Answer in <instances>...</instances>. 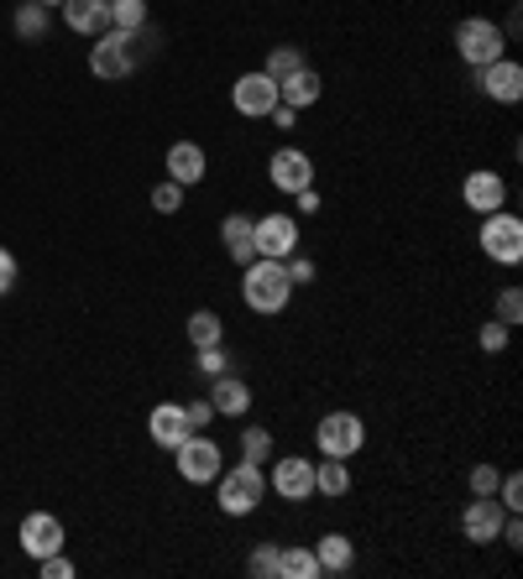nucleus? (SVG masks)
I'll return each instance as SVG.
<instances>
[{
	"mask_svg": "<svg viewBox=\"0 0 523 579\" xmlns=\"http://www.w3.org/2000/svg\"><path fill=\"white\" fill-rule=\"evenodd\" d=\"M152 209H157V215H178V209H184V183H173V178L157 183V188H152Z\"/></svg>",
	"mask_w": 523,
	"mask_h": 579,
	"instance_id": "nucleus-31",
	"label": "nucleus"
},
{
	"mask_svg": "<svg viewBox=\"0 0 523 579\" xmlns=\"http://www.w3.org/2000/svg\"><path fill=\"white\" fill-rule=\"evenodd\" d=\"M11 27H17L21 42H42V37H48V6H42V0H27V6H17Z\"/></svg>",
	"mask_w": 523,
	"mask_h": 579,
	"instance_id": "nucleus-24",
	"label": "nucleus"
},
{
	"mask_svg": "<svg viewBox=\"0 0 523 579\" xmlns=\"http://www.w3.org/2000/svg\"><path fill=\"white\" fill-rule=\"evenodd\" d=\"M315 490H319V496H330V502H336V496H346V490H351V465L325 454V459L315 465Z\"/></svg>",
	"mask_w": 523,
	"mask_h": 579,
	"instance_id": "nucleus-23",
	"label": "nucleus"
},
{
	"mask_svg": "<svg viewBox=\"0 0 523 579\" xmlns=\"http://www.w3.org/2000/svg\"><path fill=\"white\" fill-rule=\"evenodd\" d=\"M498 502H503V511H523V475H503L498 480Z\"/></svg>",
	"mask_w": 523,
	"mask_h": 579,
	"instance_id": "nucleus-35",
	"label": "nucleus"
},
{
	"mask_svg": "<svg viewBox=\"0 0 523 579\" xmlns=\"http://www.w3.org/2000/svg\"><path fill=\"white\" fill-rule=\"evenodd\" d=\"M209 407H215V417H246L252 413V386L236 371L209 376Z\"/></svg>",
	"mask_w": 523,
	"mask_h": 579,
	"instance_id": "nucleus-17",
	"label": "nucleus"
},
{
	"mask_svg": "<svg viewBox=\"0 0 523 579\" xmlns=\"http://www.w3.org/2000/svg\"><path fill=\"white\" fill-rule=\"evenodd\" d=\"M476 84H482L486 100H498V105H519V100H523V63L498 58V63L476 69Z\"/></svg>",
	"mask_w": 523,
	"mask_h": 579,
	"instance_id": "nucleus-13",
	"label": "nucleus"
},
{
	"mask_svg": "<svg viewBox=\"0 0 523 579\" xmlns=\"http://www.w3.org/2000/svg\"><path fill=\"white\" fill-rule=\"evenodd\" d=\"M42 6H48V11H53V6H63V0H42Z\"/></svg>",
	"mask_w": 523,
	"mask_h": 579,
	"instance_id": "nucleus-43",
	"label": "nucleus"
},
{
	"mask_svg": "<svg viewBox=\"0 0 523 579\" xmlns=\"http://www.w3.org/2000/svg\"><path fill=\"white\" fill-rule=\"evenodd\" d=\"M278 100H283L288 110H309V105H319V100H325V79H319V73L309 69V63H304L299 73H288V79L278 84Z\"/></svg>",
	"mask_w": 523,
	"mask_h": 579,
	"instance_id": "nucleus-19",
	"label": "nucleus"
},
{
	"mask_svg": "<svg viewBox=\"0 0 523 579\" xmlns=\"http://www.w3.org/2000/svg\"><path fill=\"white\" fill-rule=\"evenodd\" d=\"M221 246L236 267H252L257 261V240H252V219L246 215H225L221 219Z\"/></svg>",
	"mask_w": 523,
	"mask_h": 579,
	"instance_id": "nucleus-20",
	"label": "nucleus"
},
{
	"mask_svg": "<svg viewBox=\"0 0 523 579\" xmlns=\"http://www.w3.org/2000/svg\"><path fill=\"white\" fill-rule=\"evenodd\" d=\"M242 459L267 465V459H273V434H267V428H242Z\"/></svg>",
	"mask_w": 523,
	"mask_h": 579,
	"instance_id": "nucleus-30",
	"label": "nucleus"
},
{
	"mask_svg": "<svg viewBox=\"0 0 523 579\" xmlns=\"http://www.w3.org/2000/svg\"><path fill=\"white\" fill-rule=\"evenodd\" d=\"M63 21H69V32H79V37L111 32V11H105V0H63Z\"/></svg>",
	"mask_w": 523,
	"mask_h": 579,
	"instance_id": "nucleus-21",
	"label": "nucleus"
},
{
	"mask_svg": "<svg viewBox=\"0 0 523 579\" xmlns=\"http://www.w3.org/2000/svg\"><path fill=\"white\" fill-rule=\"evenodd\" d=\"M461 199H466V209H476V215H492V209L507 204V183L498 178L492 167H476V173H466V183H461Z\"/></svg>",
	"mask_w": 523,
	"mask_h": 579,
	"instance_id": "nucleus-16",
	"label": "nucleus"
},
{
	"mask_svg": "<svg viewBox=\"0 0 523 579\" xmlns=\"http://www.w3.org/2000/svg\"><path fill=\"white\" fill-rule=\"evenodd\" d=\"M131 69H136V53H131V32H100V42L90 48V73H94V79L115 84V79H126Z\"/></svg>",
	"mask_w": 523,
	"mask_h": 579,
	"instance_id": "nucleus-9",
	"label": "nucleus"
},
{
	"mask_svg": "<svg viewBox=\"0 0 523 579\" xmlns=\"http://www.w3.org/2000/svg\"><path fill=\"white\" fill-rule=\"evenodd\" d=\"M476 344H482L486 355H498V350H507V324H498V319H486L482 334H476Z\"/></svg>",
	"mask_w": 523,
	"mask_h": 579,
	"instance_id": "nucleus-36",
	"label": "nucleus"
},
{
	"mask_svg": "<svg viewBox=\"0 0 523 579\" xmlns=\"http://www.w3.org/2000/svg\"><path fill=\"white\" fill-rule=\"evenodd\" d=\"M283 267H288V282H294V288H304V282H315V261H309V256H288V261H283Z\"/></svg>",
	"mask_w": 523,
	"mask_h": 579,
	"instance_id": "nucleus-38",
	"label": "nucleus"
},
{
	"mask_svg": "<svg viewBox=\"0 0 523 579\" xmlns=\"http://www.w3.org/2000/svg\"><path fill=\"white\" fill-rule=\"evenodd\" d=\"M299 199V215H319V194L315 188H304V194H294Z\"/></svg>",
	"mask_w": 523,
	"mask_h": 579,
	"instance_id": "nucleus-42",
	"label": "nucleus"
},
{
	"mask_svg": "<svg viewBox=\"0 0 523 579\" xmlns=\"http://www.w3.org/2000/svg\"><path fill=\"white\" fill-rule=\"evenodd\" d=\"M184 413H188V428H194V434H205L209 423H215V407H209V397L184 402Z\"/></svg>",
	"mask_w": 523,
	"mask_h": 579,
	"instance_id": "nucleus-37",
	"label": "nucleus"
},
{
	"mask_svg": "<svg viewBox=\"0 0 523 579\" xmlns=\"http://www.w3.org/2000/svg\"><path fill=\"white\" fill-rule=\"evenodd\" d=\"M267 121H273V126H278V131H294V126H299V110H288V105H283V100H278V110H273Z\"/></svg>",
	"mask_w": 523,
	"mask_h": 579,
	"instance_id": "nucleus-41",
	"label": "nucleus"
},
{
	"mask_svg": "<svg viewBox=\"0 0 523 579\" xmlns=\"http://www.w3.org/2000/svg\"><path fill=\"white\" fill-rule=\"evenodd\" d=\"M278 575L283 579H319L315 548H278Z\"/></svg>",
	"mask_w": 523,
	"mask_h": 579,
	"instance_id": "nucleus-25",
	"label": "nucleus"
},
{
	"mask_svg": "<svg viewBox=\"0 0 523 579\" xmlns=\"http://www.w3.org/2000/svg\"><path fill=\"white\" fill-rule=\"evenodd\" d=\"M455 53H461V63H471V69H486V63L507 58V37L492 17H466L455 27Z\"/></svg>",
	"mask_w": 523,
	"mask_h": 579,
	"instance_id": "nucleus-3",
	"label": "nucleus"
},
{
	"mask_svg": "<svg viewBox=\"0 0 523 579\" xmlns=\"http://www.w3.org/2000/svg\"><path fill=\"white\" fill-rule=\"evenodd\" d=\"M17 277H21L17 256H11V251H6V246H0V298H6V292L17 288Z\"/></svg>",
	"mask_w": 523,
	"mask_h": 579,
	"instance_id": "nucleus-40",
	"label": "nucleus"
},
{
	"mask_svg": "<svg viewBox=\"0 0 523 579\" xmlns=\"http://www.w3.org/2000/svg\"><path fill=\"white\" fill-rule=\"evenodd\" d=\"M498 480H503L498 465H476L471 471V496H498Z\"/></svg>",
	"mask_w": 523,
	"mask_h": 579,
	"instance_id": "nucleus-34",
	"label": "nucleus"
},
{
	"mask_svg": "<svg viewBox=\"0 0 523 579\" xmlns=\"http://www.w3.org/2000/svg\"><path fill=\"white\" fill-rule=\"evenodd\" d=\"M503 502L498 496H471V507L461 511V533H466V544L486 548V544H498V533H503Z\"/></svg>",
	"mask_w": 523,
	"mask_h": 579,
	"instance_id": "nucleus-12",
	"label": "nucleus"
},
{
	"mask_svg": "<svg viewBox=\"0 0 523 579\" xmlns=\"http://www.w3.org/2000/svg\"><path fill=\"white\" fill-rule=\"evenodd\" d=\"M21 548H27V559H48V554H63V523H58L53 511H32V517H21Z\"/></svg>",
	"mask_w": 523,
	"mask_h": 579,
	"instance_id": "nucleus-14",
	"label": "nucleus"
},
{
	"mask_svg": "<svg viewBox=\"0 0 523 579\" xmlns=\"http://www.w3.org/2000/svg\"><path fill=\"white\" fill-rule=\"evenodd\" d=\"M482 251L492 256L498 267H519L523 261V219L507 215V209L482 215Z\"/></svg>",
	"mask_w": 523,
	"mask_h": 579,
	"instance_id": "nucleus-5",
	"label": "nucleus"
},
{
	"mask_svg": "<svg viewBox=\"0 0 523 579\" xmlns=\"http://www.w3.org/2000/svg\"><path fill=\"white\" fill-rule=\"evenodd\" d=\"M315 444L319 454H330V459H356V454L367 449V423L356 413H325L319 417V428H315Z\"/></svg>",
	"mask_w": 523,
	"mask_h": 579,
	"instance_id": "nucleus-4",
	"label": "nucleus"
},
{
	"mask_svg": "<svg viewBox=\"0 0 523 579\" xmlns=\"http://www.w3.org/2000/svg\"><path fill=\"white\" fill-rule=\"evenodd\" d=\"M163 167H168V178H173V183L194 188V183H205L209 157H205V146H199V142H173V146H168V157H163Z\"/></svg>",
	"mask_w": 523,
	"mask_h": 579,
	"instance_id": "nucleus-18",
	"label": "nucleus"
},
{
	"mask_svg": "<svg viewBox=\"0 0 523 579\" xmlns=\"http://www.w3.org/2000/svg\"><path fill=\"white\" fill-rule=\"evenodd\" d=\"M147 434L157 449H178L194 428H188V413H184V402H157L147 413Z\"/></svg>",
	"mask_w": 523,
	"mask_h": 579,
	"instance_id": "nucleus-15",
	"label": "nucleus"
},
{
	"mask_svg": "<svg viewBox=\"0 0 523 579\" xmlns=\"http://www.w3.org/2000/svg\"><path fill=\"white\" fill-rule=\"evenodd\" d=\"M173 454H178V475H184L188 486H215V475L225 471V454L209 434H188Z\"/></svg>",
	"mask_w": 523,
	"mask_h": 579,
	"instance_id": "nucleus-6",
	"label": "nucleus"
},
{
	"mask_svg": "<svg viewBox=\"0 0 523 579\" xmlns=\"http://www.w3.org/2000/svg\"><path fill=\"white\" fill-rule=\"evenodd\" d=\"M242 298L252 313H283V308L294 303V282H288V267L283 261H267V256H257L252 267H242Z\"/></svg>",
	"mask_w": 523,
	"mask_h": 579,
	"instance_id": "nucleus-1",
	"label": "nucleus"
},
{
	"mask_svg": "<svg viewBox=\"0 0 523 579\" xmlns=\"http://www.w3.org/2000/svg\"><path fill=\"white\" fill-rule=\"evenodd\" d=\"M519 319H523V292L519 288H503V292H498V324L513 329Z\"/></svg>",
	"mask_w": 523,
	"mask_h": 579,
	"instance_id": "nucleus-33",
	"label": "nucleus"
},
{
	"mask_svg": "<svg viewBox=\"0 0 523 579\" xmlns=\"http://www.w3.org/2000/svg\"><path fill=\"white\" fill-rule=\"evenodd\" d=\"M42 579H74V559H63V554H48V559H38Z\"/></svg>",
	"mask_w": 523,
	"mask_h": 579,
	"instance_id": "nucleus-39",
	"label": "nucleus"
},
{
	"mask_svg": "<svg viewBox=\"0 0 523 579\" xmlns=\"http://www.w3.org/2000/svg\"><path fill=\"white\" fill-rule=\"evenodd\" d=\"M188 340H194V350H205V344H221L225 340V324L215 308H199V313H188Z\"/></svg>",
	"mask_w": 523,
	"mask_h": 579,
	"instance_id": "nucleus-26",
	"label": "nucleus"
},
{
	"mask_svg": "<svg viewBox=\"0 0 523 579\" xmlns=\"http://www.w3.org/2000/svg\"><path fill=\"white\" fill-rule=\"evenodd\" d=\"M315 559H319V575H351L356 569V544L346 533H325L315 544Z\"/></svg>",
	"mask_w": 523,
	"mask_h": 579,
	"instance_id": "nucleus-22",
	"label": "nucleus"
},
{
	"mask_svg": "<svg viewBox=\"0 0 523 579\" xmlns=\"http://www.w3.org/2000/svg\"><path fill=\"white\" fill-rule=\"evenodd\" d=\"M194 365H199V376H225L230 355H225V344H205V350H194Z\"/></svg>",
	"mask_w": 523,
	"mask_h": 579,
	"instance_id": "nucleus-32",
	"label": "nucleus"
},
{
	"mask_svg": "<svg viewBox=\"0 0 523 579\" xmlns=\"http://www.w3.org/2000/svg\"><path fill=\"white\" fill-rule=\"evenodd\" d=\"M230 105L242 110L246 121H267L273 110H278V84L267 79V73H242L236 84H230Z\"/></svg>",
	"mask_w": 523,
	"mask_h": 579,
	"instance_id": "nucleus-11",
	"label": "nucleus"
},
{
	"mask_svg": "<svg viewBox=\"0 0 523 579\" xmlns=\"http://www.w3.org/2000/svg\"><path fill=\"white\" fill-rule=\"evenodd\" d=\"M246 575L252 579H283L278 575V544H262L246 554Z\"/></svg>",
	"mask_w": 523,
	"mask_h": 579,
	"instance_id": "nucleus-29",
	"label": "nucleus"
},
{
	"mask_svg": "<svg viewBox=\"0 0 523 579\" xmlns=\"http://www.w3.org/2000/svg\"><path fill=\"white\" fill-rule=\"evenodd\" d=\"M262 496H267V471L242 459L236 471H221L215 475V502H221L225 517H252L262 507Z\"/></svg>",
	"mask_w": 523,
	"mask_h": 579,
	"instance_id": "nucleus-2",
	"label": "nucleus"
},
{
	"mask_svg": "<svg viewBox=\"0 0 523 579\" xmlns=\"http://www.w3.org/2000/svg\"><path fill=\"white\" fill-rule=\"evenodd\" d=\"M252 240H257V256L267 261H288L299 251V219L294 215H262L252 219Z\"/></svg>",
	"mask_w": 523,
	"mask_h": 579,
	"instance_id": "nucleus-7",
	"label": "nucleus"
},
{
	"mask_svg": "<svg viewBox=\"0 0 523 579\" xmlns=\"http://www.w3.org/2000/svg\"><path fill=\"white\" fill-rule=\"evenodd\" d=\"M267 490H278L283 502H309V496H315V459H304V454H283V459H273Z\"/></svg>",
	"mask_w": 523,
	"mask_h": 579,
	"instance_id": "nucleus-10",
	"label": "nucleus"
},
{
	"mask_svg": "<svg viewBox=\"0 0 523 579\" xmlns=\"http://www.w3.org/2000/svg\"><path fill=\"white\" fill-rule=\"evenodd\" d=\"M299 69H304V53H299V48H294V42H283V48H273V53H267V63H262V73H267L273 84H283L288 73H299Z\"/></svg>",
	"mask_w": 523,
	"mask_h": 579,
	"instance_id": "nucleus-28",
	"label": "nucleus"
},
{
	"mask_svg": "<svg viewBox=\"0 0 523 579\" xmlns=\"http://www.w3.org/2000/svg\"><path fill=\"white\" fill-rule=\"evenodd\" d=\"M267 178H273L278 194H304V188H315V157L299 152V146H278L267 157Z\"/></svg>",
	"mask_w": 523,
	"mask_h": 579,
	"instance_id": "nucleus-8",
	"label": "nucleus"
},
{
	"mask_svg": "<svg viewBox=\"0 0 523 579\" xmlns=\"http://www.w3.org/2000/svg\"><path fill=\"white\" fill-rule=\"evenodd\" d=\"M105 11H111V32L147 27V0H105Z\"/></svg>",
	"mask_w": 523,
	"mask_h": 579,
	"instance_id": "nucleus-27",
	"label": "nucleus"
}]
</instances>
